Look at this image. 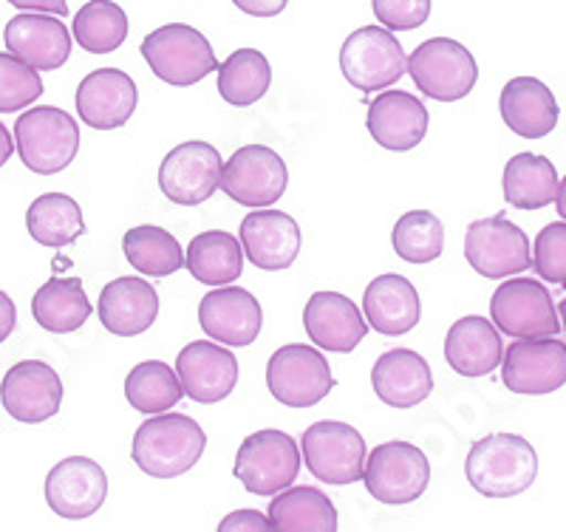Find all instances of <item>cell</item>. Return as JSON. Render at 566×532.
I'll list each match as a JSON object with an SVG mask.
<instances>
[{
    "label": "cell",
    "instance_id": "23",
    "mask_svg": "<svg viewBox=\"0 0 566 532\" xmlns=\"http://www.w3.org/2000/svg\"><path fill=\"white\" fill-rule=\"evenodd\" d=\"M428 108L408 91H382L368 105V134L386 150H411L428 134Z\"/></svg>",
    "mask_w": 566,
    "mask_h": 532
},
{
    "label": "cell",
    "instance_id": "19",
    "mask_svg": "<svg viewBox=\"0 0 566 532\" xmlns=\"http://www.w3.org/2000/svg\"><path fill=\"white\" fill-rule=\"evenodd\" d=\"M176 374L185 388V397L201 405H212L235 392L239 359L230 348H221L216 341H193L187 343L176 357Z\"/></svg>",
    "mask_w": 566,
    "mask_h": 532
},
{
    "label": "cell",
    "instance_id": "48",
    "mask_svg": "<svg viewBox=\"0 0 566 532\" xmlns=\"http://www.w3.org/2000/svg\"><path fill=\"white\" fill-rule=\"evenodd\" d=\"M555 205H558V212L560 219L566 221V179L558 185V196H555Z\"/></svg>",
    "mask_w": 566,
    "mask_h": 532
},
{
    "label": "cell",
    "instance_id": "7",
    "mask_svg": "<svg viewBox=\"0 0 566 532\" xmlns=\"http://www.w3.org/2000/svg\"><path fill=\"white\" fill-rule=\"evenodd\" d=\"M301 453L306 470L317 481L337 484V488H346V484L363 479L368 456L360 430L348 423H335V419H323L303 430Z\"/></svg>",
    "mask_w": 566,
    "mask_h": 532
},
{
    "label": "cell",
    "instance_id": "16",
    "mask_svg": "<svg viewBox=\"0 0 566 532\" xmlns=\"http://www.w3.org/2000/svg\"><path fill=\"white\" fill-rule=\"evenodd\" d=\"M108 499V476L88 456H69L54 465L45 479V501L60 519L83 521Z\"/></svg>",
    "mask_w": 566,
    "mask_h": 532
},
{
    "label": "cell",
    "instance_id": "36",
    "mask_svg": "<svg viewBox=\"0 0 566 532\" xmlns=\"http://www.w3.org/2000/svg\"><path fill=\"white\" fill-rule=\"evenodd\" d=\"M123 252L130 267L148 278H168L185 267V250L179 241L154 225L130 227L123 238Z\"/></svg>",
    "mask_w": 566,
    "mask_h": 532
},
{
    "label": "cell",
    "instance_id": "17",
    "mask_svg": "<svg viewBox=\"0 0 566 532\" xmlns=\"http://www.w3.org/2000/svg\"><path fill=\"white\" fill-rule=\"evenodd\" d=\"M0 403L18 423L40 425L57 417L63 405V383L43 359H23L9 368L0 383Z\"/></svg>",
    "mask_w": 566,
    "mask_h": 532
},
{
    "label": "cell",
    "instance_id": "25",
    "mask_svg": "<svg viewBox=\"0 0 566 532\" xmlns=\"http://www.w3.org/2000/svg\"><path fill=\"white\" fill-rule=\"evenodd\" d=\"M371 385L382 403L408 410L431 397L433 374L428 359L413 348H388L374 363Z\"/></svg>",
    "mask_w": 566,
    "mask_h": 532
},
{
    "label": "cell",
    "instance_id": "28",
    "mask_svg": "<svg viewBox=\"0 0 566 532\" xmlns=\"http://www.w3.org/2000/svg\"><path fill=\"white\" fill-rule=\"evenodd\" d=\"M504 346L495 332V323H490L482 314H468L459 317L444 337V359L462 377H484L502 366Z\"/></svg>",
    "mask_w": 566,
    "mask_h": 532
},
{
    "label": "cell",
    "instance_id": "15",
    "mask_svg": "<svg viewBox=\"0 0 566 532\" xmlns=\"http://www.w3.org/2000/svg\"><path fill=\"white\" fill-rule=\"evenodd\" d=\"M221 154L207 142H185L176 145L159 167V190L174 205H205L221 187Z\"/></svg>",
    "mask_w": 566,
    "mask_h": 532
},
{
    "label": "cell",
    "instance_id": "35",
    "mask_svg": "<svg viewBox=\"0 0 566 532\" xmlns=\"http://www.w3.org/2000/svg\"><path fill=\"white\" fill-rule=\"evenodd\" d=\"M181 397H185V388L179 383V374L161 359H145L125 377V399L145 417L176 408Z\"/></svg>",
    "mask_w": 566,
    "mask_h": 532
},
{
    "label": "cell",
    "instance_id": "2",
    "mask_svg": "<svg viewBox=\"0 0 566 532\" xmlns=\"http://www.w3.org/2000/svg\"><path fill=\"white\" fill-rule=\"evenodd\" d=\"M464 476L473 490L488 499H513L533 488L538 476V453L524 437L490 434L473 442L464 462Z\"/></svg>",
    "mask_w": 566,
    "mask_h": 532
},
{
    "label": "cell",
    "instance_id": "14",
    "mask_svg": "<svg viewBox=\"0 0 566 532\" xmlns=\"http://www.w3.org/2000/svg\"><path fill=\"white\" fill-rule=\"evenodd\" d=\"M502 383L513 394L544 397L566 383V343L558 337H522L502 357Z\"/></svg>",
    "mask_w": 566,
    "mask_h": 532
},
{
    "label": "cell",
    "instance_id": "40",
    "mask_svg": "<svg viewBox=\"0 0 566 532\" xmlns=\"http://www.w3.org/2000/svg\"><path fill=\"white\" fill-rule=\"evenodd\" d=\"M43 94L40 71L12 52L0 54V114L27 108Z\"/></svg>",
    "mask_w": 566,
    "mask_h": 532
},
{
    "label": "cell",
    "instance_id": "4",
    "mask_svg": "<svg viewBox=\"0 0 566 532\" xmlns=\"http://www.w3.org/2000/svg\"><path fill=\"white\" fill-rule=\"evenodd\" d=\"M142 58L161 83L179 88L201 83L212 71H219L210 40L187 23H168L150 32L142 40Z\"/></svg>",
    "mask_w": 566,
    "mask_h": 532
},
{
    "label": "cell",
    "instance_id": "6",
    "mask_svg": "<svg viewBox=\"0 0 566 532\" xmlns=\"http://www.w3.org/2000/svg\"><path fill=\"white\" fill-rule=\"evenodd\" d=\"M301 473V448L286 430H255L241 442L232 476L252 496H275L295 484Z\"/></svg>",
    "mask_w": 566,
    "mask_h": 532
},
{
    "label": "cell",
    "instance_id": "27",
    "mask_svg": "<svg viewBox=\"0 0 566 532\" xmlns=\"http://www.w3.org/2000/svg\"><path fill=\"white\" fill-rule=\"evenodd\" d=\"M502 119L515 136L524 139H544L558 125L560 108L555 103L549 85L535 77H513L499 96Z\"/></svg>",
    "mask_w": 566,
    "mask_h": 532
},
{
    "label": "cell",
    "instance_id": "41",
    "mask_svg": "<svg viewBox=\"0 0 566 532\" xmlns=\"http://www.w3.org/2000/svg\"><path fill=\"white\" fill-rule=\"evenodd\" d=\"M533 270L541 281L566 286V221L547 225L535 236Z\"/></svg>",
    "mask_w": 566,
    "mask_h": 532
},
{
    "label": "cell",
    "instance_id": "33",
    "mask_svg": "<svg viewBox=\"0 0 566 532\" xmlns=\"http://www.w3.org/2000/svg\"><path fill=\"white\" fill-rule=\"evenodd\" d=\"M270 524L272 530H312V532H335L337 530V510L335 501L328 499L323 490L306 488H283L281 493L272 496L270 504Z\"/></svg>",
    "mask_w": 566,
    "mask_h": 532
},
{
    "label": "cell",
    "instance_id": "11",
    "mask_svg": "<svg viewBox=\"0 0 566 532\" xmlns=\"http://www.w3.org/2000/svg\"><path fill=\"white\" fill-rule=\"evenodd\" d=\"M490 317L507 337H558L560 317L547 286L533 278L504 281L490 298Z\"/></svg>",
    "mask_w": 566,
    "mask_h": 532
},
{
    "label": "cell",
    "instance_id": "46",
    "mask_svg": "<svg viewBox=\"0 0 566 532\" xmlns=\"http://www.w3.org/2000/svg\"><path fill=\"white\" fill-rule=\"evenodd\" d=\"M14 326H18V309H14L12 298L0 289V343L14 332Z\"/></svg>",
    "mask_w": 566,
    "mask_h": 532
},
{
    "label": "cell",
    "instance_id": "22",
    "mask_svg": "<svg viewBox=\"0 0 566 532\" xmlns=\"http://www.w3.org/2000/svg\"><path fill=\"white\" fill-rule=\"evenodd\" d=\"M241 247L258 270H290L301 252V227L286 212L258 207L241 221Z\"/></svg>",
    "mask_w": 566,
    "mask_h": 532
},
{
    "label": "cell",
    "instance_id": "49",
    "mask_svg": "<svg viewBox=\"0 0 566 532\" xmlns=\"http://www.w3.org/2000/svg\"><path fill=\"white\" fill-rule=\"evenodd\" d=\"M558 317H560V328L566 332V298L560 301V306H558Z\"/></svg>",
    "mask_w": 566,
    "mask_h": 532
},
{
    "label": "cell",
    "instance_id": "39",
    "mask_svg": "<svg viewBox=\"0 0 566 532\" xmlns=\"http://www.w3.org/2000/svg\"><path fill=\"white\" fill-rule=\"evenodd\" d=\"M391 247L402 261L408 263H431L444 250V227L442 221L428 210H411L397 219L391 232Z\"/></svg>",
    "mask_w": 566,
    "mask_h": 532
},
{
    "label": "cell",
    "instance_id": "31",
    "mask_svg": "<svg viewBox=\"0 0 566 532\" xmlns=\"http://www.w3.org/2000/svg\"><path fill=\"white\" fill-rule=\"evenodd\" d=\"M558 185L555 165L538 154L513 156L502 176L504 199L515 210H544L558 196Z\"/></svg>",
    "mask_w": 566,
    "mask_h": 532
},
{
    "label": "cell",
    "instance_id": "5",
    "mask_svg": "<svg viewBox=\"0 0 566 532\" xmlns=\"http://www.w3.org/2000/svg\"><path fill=\"white\" fill-rule=\"evenodd\" d=\"M408 74L419 94L437 103H457L473 91L479 80L476 58L453 38H431L419 43L408 58Z\"/></svg>",
    "mask_w": 566,
    "mask_h": 532
},
{
    "label": "cell",
    "instance_id": "12",
    "mask_svg": "<svg viewBox=\"0 0 566 532\" xmlns=\"http://www.w3.org/2000/svg\"><path fill=\"white\" fill-rule=\"evenodd\" d=\"M464 258L488 281L518 275L533 267L530 238L504 216L479 219L464 232Z\"/></svg>",
    "mask_w": 566,
    "mask_h": 532
},
{
    "label": "cell",
    "instance_id": "8",
    "mask_svg": "<svg viewBox=\"0 0 566 532\" xmlns=\"http://www.w3.org/2000/svg\"><path fill=\"white\" fill-rule=\"evenodd\" d=\"M363 481L368 493L382 504H411L431 484V462L417 445L394 439L377 445L366 456Z\"/></svg>",
    "mask_w": 566,
    "mask_h": 532
},
{
    "label": "cell",
    "instance_id": "10",
    "mask_svg": "<svg viewBox=\"0 0 566 532\" xmlns=\"http://www.w3.org/2000/svg\"><path fill=\"white\" fill-rule=\"evenodd\" d=\"M340 71L348 85L371 94L397 83L408 71V58L391 29L363 27L343 40Z\"/></svg>",
    "mask_w": 566,
    "mask_h": 532
},
{
    "label": "cell",
    "instance_id": "13",
    "mask_svg": "<svg viewBox=\"0 0 566 532\" xmlns=\"http://www.w3.org/2000/svg\"><path fill=\"white\" fill-rule=\"evenodd\" d=\"M290 185V170L281 154L266 145H244L221 167V190L239 205L272 207Z\"/></svg>",
    "mask_w": 566,
    "mask_h": 532
},
{
    "label": "cell",
    "instance_id": "9",
    "mask_svg": "<svg viewBox=\"0 0 566 532\" xmlns=\"http://www.w3.org/2000/svg\"><path fill=\"white\" fill-rule=\"evenodd\" d=\"M266 388L286 408H312L335 388L326 357L306 343L281 346L266 363Z\"/></svg>",
    "mask_w": 566,
    "mask_h": 532
},
{
    "label": "cell",
    "instance_id": "44",
    "mask_svg": "<svg viewBox=\"0 0 566 532\" xmlns=\"http://www.w3.org/2000/svg\"><path fill=\"white\" fill-rule=\"evenodd\" d=\"M232 3L244 14H252V18H275L286 9L290 0H232Z\"/></svg>",
    "mask_w": 566,
    "mask_h": 532
},
{
    "label": "cell",
    "instance_id": "18",
    "mask_svg": "<svg viewBox=\"0 0 566 532\" xmlns=\"http://www.w3.org/2000/svg\"><path fill=\"white\" fill-rule=\"evenodd\" d=\"M199 323L207 337L221 346L244 348L258 341L264 328V312L252 292L241 286H212L199 303Z\"/></svg>",
    "mask_w": 566,
    "mask_h": 532
},
{
    "label": "cell",
    "instance_id": "37",
    "mask_svg": "<svg viewBox=\"0 0 566 532\" xmlns=\"http://www.w3.org/2000/svg\"><path fill=\"white\" fill-rule=\"evenodd\" d=\"M270 60L258 49H239L224 63H219V94L224 103L235 105V108L258 103L270 91Z\"/></svg>",
    "mask_w": 566,
    "mask_h": 532
},
{
    "label": "cell",
    "instance_id": "45",
    "mask_svg": "<svg viewBox=\"0 0 566 532\" xmlns=\"http://www.w3.org/2000/svg\"><path fill=\"white\" fill-rule=\"evenodd\" d=\"M14 9L23 12H43V14H57L65 18L69 14V0H9Z\"/></svg>",
    "mask_w": 566,
    "mask_h": 532
},
{
    "label": "cell",
    "instance_id": "47",
    "mask_svg": "<svg viewBox=\"0 0 566 532\" xmlns=\"http://www.w3.org/2000/svg\"><path fill=\"white\" fill-rule=\"evenodd\" d=\"M12 150H14L12 134H9V131H7V125L0 123V167L7 165L9 159H12Z\"/></svg>",
    "mask_w": 566,
    "mask_h": 532
},
{
    "label": "cell",
    "instance_id": "32",
    "mask_svg": "<svg viewBox=\"0 0 566 532\" xmlns=\"http://www.w3.org/2000/svg\"><path fill=\"white\" fill-rule=\"evenodd\" d=\"M32 314L40 328L52 334H69L85 326L91 317V303L85 286L77 278H52L34 292Z\"/></svg>",
    "mask_w": 566,
    "mask_h": 532
},
{
    "label": "cell",
    "instance_id": "38",
    "mask_svg": "<svg viewBox=\"0 0 566 532\" xmlns=\"http://www.w3.org/2000/svg\"><path fill=\"white\" fill-rule=\"evenodd\" d=\"M71 34L88 54H114L128 38V14L114 0H88L74 14Z\"/></svg>",
    "mask_w": 566,
    "mask_h": 532
},
{
    "label": "cell",
    "instance_id": "3",
    "mask_svg": "<svg viewBox=\"0 0 566 532\" xmlns=\"http://www.w3.org/2000/svg\"><path fill=\"white\" fill-rule=\"evenodd\" d=\"M14 150L32 174L54 176L77 156L80 125L63 108L38 105L14 123Z\"/></svg>",
    "mask_w": 566,
    "mask_h": 532
},
{
    "label": "cell",
    "instance_id": "26",
    "mask_svg": "<svg viewBox=\"0 0 566 532\" xmlns=\"http://www.w3.org/2000/svg\"><path fill=\"white\" fill-rule=\"evenodd\" d=\"M99 321L116 337H136L148 332L159 317V295L142 278H116L99 292Z\"/></svg>",
    "mask_w": 566,
    "mask_h": 532
},
{
    "label": "cell",
    "instance_id": "24",
    "mask_svg": "<svg viewBox=\"0 0 566 532\" xmlns=\"http://www.w3.org/2000/svg\"><path fill=\"white\" fill-rule=\"evenodd\" d=\"M7 49L38 71L65 65L71 54V34L57 14L23 12L7 23Z\"/></svg>",
    "mask_w": 566,
    "mask_h": 532
},
{
    "label": "cell",
    "instance_id": "43",
    "mask_svg": "<svg viewBox=\"0 0 566 532\" xmlns=\"http://www.w3.org/2000/svg\"><path fill=\"white\" fill-rule=\"evenodd\" d=\"M221 532H232V530H272L270 515L258 513V510H235V513L224 515L219 524Z\"/></svg>",
    "mask_w": 566,
    "mask_h": 532
},
{
    "label": "cell",
    "instance_id": "30",
    "mask_svg": "<svg viewBox=\"0 0 566 532\" xmlns=\"http://www.w3.org/2000/svg\"><path fill=\"white\" fill-rule=\"evenodd\" d=\"M244 247L224 230H207L187 244L185 267L205 286H227L244 272Z\"/></svg>",
    "mask_w": 566,
    "mask_h": 532
},
{
    "label": "cell",
    "instance_id": "34",
    "mask_svg": "<svg viewBox=\"0 0 566 532\" xmlns=\"http://www.w3.org/2000/svg\"><path fill=\"white\" fill-rule=\"evenodd\" d=\"M27 230L40 247H69L85 236L83 210L65 192H43L29 205Z\"/></svg>",
    "mask_w": 566,
    "mask_h": 532
},
{
    "label": "cell",
    "instance_id": "29",
    "mask_svg": "<svg viewBox=\"0 0 566 532\" xmlns=\"http://www.w3.org/2000/svg\"><path fill=\"white\" fill-rule=\"evenodd\" d=\"M363 312L374 332L386 334V337H397V334H408L422 317V303H419V292L408 278L388 272V275L374 278L366 286L363 295Z\"/></svg>",
    "mask_w": 566,
    "mask_h": 532
},
{
    "label": "cell",
    "instance_id": "21",
    "mask_svg": "<svg viewBox=\"0 0 566 532\" xmlns=\"http://www.w3.org/2000/svg\"><path fill=\"white\" fill-rule=\"evenodd\" d=\"M303 328L317 348L335 354L354 352L368 334V323L357 303L340 292H315L303 309Z\"/></svg>",
    "mask_w": 566,
    "mask_h": 532
},
{
    "label": "cell",
    "instance_id": "1",
    "mask_svg": "<svg viewBox=\"0 0 566 532\" xmlns=\"http://www.w3.org/2000/svg\"><path fill=\"white\" fill-rule=\"evenodd\" d=\"M207 437L201 425L185 414H154L136 428L130 459L154 479H176L193 470L205 456Z\"/></svg>",
    "mask_w": 566,
    "mask_h": 532
},
{
    "label": "cell",
    "instance_id": "42",
    "mask_svg": "<svg viewBox=\"0 0 566 532\" xmlns=\"http://www.w3.org/2000/svg\"><path fill=\"white\" fill-rule=\"evenodd\" d=\"M371 9L391 32H411L431 18V0H371Z\"/></svg>",
    "mask_w": 566,
    "mask_h": 532
},
{
    "label": "cell",
    "instance_id": "20",
    "mask_svg": "<svg viewBox=\"0 0 566 532\" xmlns=\"http://www.w3.org/2000/svg\"><path fill=\"white\" fill-rule=\"evenodd\" d=\"M77 114L88 128L114 131L123 128L134 116L139 91L134 80L119 69H97L77 88Z\"/></svg>",
    "mask_w": 566,
    "mask_h": 532
}]
</instances>
